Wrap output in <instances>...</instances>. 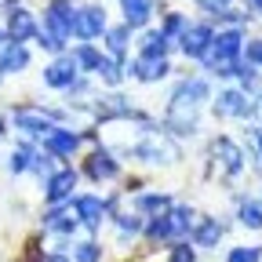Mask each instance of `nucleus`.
Wrapping results in <instances>:
<instances>
[{"label":"nucleus","mask_w":262,"mask_h":262,"mask_svg":"<svg viewBox=\"0 0 262 262\" xmlns=\"http://www.w3.org/2000/svg\"><path fill=\"white\" fill-rule=\"evenodd\" d=\"M248 120L262 127V91H258V95L251 98V106H248Z\"/></svg>","instance_id":"34"},{"label":"nucleus","mask_w":262,"mask_h":262,"mask_svg":"<svg viewBox=\"0 0 262 262\" xmlns=\"http://www.w3.org/2000/svg\"><path fill=\"white\" fill-rule=\"evenodd\" d=\"M244 62L255 66V70H262V40H248L244 44Z\"/></svg>","instance_id":"33"},{"label":"nucleus","mask_w":262,"mask_h":262,"mask_svg":"<svg viewBox=\"0 0 262 262\" xmlns=\"http://www.w3.org/2000/svg\"><path fill=\"white\" fill-rule=\"evenodd\" d=\"M11 120H15V127L22 131V135H29V139H44L48 131L55 127L51 120H62V113L44 110V106H18V110L11 113Z\"/></svg>","instance_id":"1"},{"label":"nucleus","mask_w":262,"mask_h":262,"mask_svg":"<svg viewBox=\"0 0 262 262\" xmlns=\"http://www.w3.org/2000/svg\"><path fill=\"white\" fill-rule=\"evenodd\" d=\"M171 208H175V204H171L168 193H139V196H135V211H139L142 219H157V215L171 211Z\"/></svg>","instance_id":"18"},{"label":"nucleus","mask_w":262,"mask_h":262,"mask_svg":"<svg viewBox=\"0 0 262 262\" xmlns=\"http://www.w3.org/2000/svg\"><path fill=\"white\" fill-rule=\"evenodd\" d=\"M237 219L248 229H262V201H255V196H241V201H237Z\"/></svg>","instance_id":"22"},{"label":"nucleus","mask_w":262,"mask_h":262,"mask_svg":"<svg viewBox=\"0 0 262 262\" xmlns=\"http://www.w3.org/2000/svg\"><path fill=\"white\" fill-rule=\"evenodd\" d=\"M77 226H80V219H77L73 201L70 204H58V208H51L44 215V233H55V237H70Z\"/></svg>","instance_id":"12"},{"label":"nucleus","mask_w":262,"mask_h":262,"mask_svg":"<svg viewBox=\"0 0 262 262\" xmlns=\"http://www.w3.org/2000/svg\"><path fill=\"white\" fill-rule=\"evenodd\" d=\"M222 241V222L219 219H196L193 233H189V244L193 248H215Z\"/></svg>","instance_id":"16"},{"label":"nucleus","mask_w":262,"mask_h":262,"mask_svg":"<svg viewBox=\"0 0 262 262\" xmlns=\"http://www.w3.org/2000/svg\"><path fill=\"white\" fill-rule=\"evenodd\" d=\"M237 80H241V91L244 95H258V73H255V66H241V73H237Z\"/></svg>","instance_id":"30"},{"label":"nucleus","mask_w":262,"mask_h":262,"mask_svg":"<svg viewBox=\"0 0 262 262\" xmlns=\"http://www.w3.org/2000/svg\"><path fill=\"white\" fill-rule=\"evenodd\" d=\"M168 48H171V40L164 37L160 29H146L142 33V44H139V55L142 58H168Z\"/></svg>","instance_id":"20"},{"label":"nucleus","mask_w":262,"mask_h":262,"mask_svg":"<svg viewBox=\"0 0 262 262\" xmlns=\"http://www.w3.org/2000/svg\"><path fill=\"white\" fill-rule=\"evenodd\" d=\"M44 262H73V258H66V255H48Z\"/></svg>","instance_id":"37"},{"label":"nucleus","mask_w":262,"mask_h":262,"mask_svg":"<svg viewBox=\"0 0 262 262\" xmlns=\"http://www.w3.org/2000/svg\"><path fill=\"white\" fill-rule=\"evenodd\" d=\"M189 29V22H186V15H179V11H168V15H164V26H160V33H164V37H182V33Z\"/></svg>","instance_id":"27"},{"label":"nucleus","mask_w":262,"mask_h":262,"mask_svg":"<svg viewBox=\"0 0 262 262\" xmlns=\"http://www.w3.org/2000/svg\"><path fill=\"white\" fill-rule=\"evenodd\" d=\"M73 208H77L80 226L98 229V226H102V219H106V211H110V201H102V196H95V193H84V196H77V201H73Z\"/></svg>","instance_id":"13"},{"label":"nucleus","mask_w":262,"mask_h":262,"mask_svg":"<svg viewBox=\"0 0 262 262\" xmlns=\"http://www.w3.org/2000/svg\"><path fill=\"white\" fill-rule=\"evenodd\" d=\"M168 262H196V248H193L189 241H175V244H171Z\"/></svg>","instance_id":"32"},{"label":"nucleus","mask_w":262,"mask_h":262,"mask_svg":"<svg viewBox=\"0 0 262 262\" xmlns=\"http://www.w3.org/2000/svg\"><path fill=\"white\" fill-rule=\"evenodd\" d=\"M73 18H77V4L73 0H51L44 8V29H51L58 40L73 37Z\"/></svg>","instance_id":"4"},{"label":"nucleus","mask_w":262,"mask_h":262,"mask_svg":"<svg viewBox=\"0 0 262 262\" xmlns=\"http://www.w3.org/2000/svg\"><path fill=\"white\" fill-rule=\"evenodd\" d=\"M127 40H131V29H127V26H113V29H106V51H110V58L124 62V55H127Z\"/></svg>","instance_id":"23"},{"label":"nucleus","mask_w":262,"mask_h":262,"mask_svg":"<svg viewBox=\"0 0 262 262\" xmlns=\"http://www.w3.org/2000/svg\"><path fill=\"white\" fill-rule=\"evenodd\" d=\"M102 258V248L95 241H84V244H73V262H98Z\"/></svg>","instance_id":"29"},{"label":"nucleus","mask_w":262,"mask_h":262,"mask_svg":"<svg viewBox=\"0 0 262 262\" xmlns=\"http://www.w3.org/2000/svg\"><path fill=\"white\" fill-rule=\"evenodd\" d=\"M37 15H33L29 8H8V26H4V33H8V40L11 44H26L29 37H37Z\"/></svg>","instance_id":"8"},{"label":"nucleus","mask_w":262,"mask_h":262,"mask_svg":"<svg viewBox=\"0 0 262 262\" xmlns=\"http://www.w3.org/2000/svg\"><path fill=\"white\" fill-rule=\"evenodd\" d=\"M251 139H255V149H258V157H262V127L251 131Z\"/></svg>","instance_id":"36"},{"label":"nucleus","mask_w":262,"mask_h":262,"mask_svg":"<svg viewBox=\"0 0 262 262\" xmlns=\"http://www.w3.org/2000/svg\"><path fill=\"white\" fill-rule=\"evenodd\" d=\"M226 262H262V248L248 244V248H229Z\"/></svg>","instance_id":"31"},{"label":"nucleus","mask_w":262,"mask_h":262,"mask_svg":"<svg viewBox=\"0 0 262 262\" xmlns=\"http://www.w3.org/2000/svg\"><path fill=\"white\" fill-rule=\"evenodd\" d=\"M211 40H215V29L208 26V22H193L182 37H179V48H182V55L186 58H193V62H204L208 58V51H211Z\"/></svg>","instance_id":"5"},{"label":"nucleus","mask_w":262,"mask_h":262,"mask_svg":"<svg viewBox=\"0 0 262 262\" xmlns=\"http://www.w3.org/2000/svg\"><path fill=\"white\" fill-rule=\"evenodd\" d=\"M211 160H215V168H219L222 175H241V171H244V164H248L244 149H241L233 139H226V135L211 142Z\"/></svg>","instance_id":"6"},{"label":"nucleus","mask_w":262,"mask_h":262,"mask_svg":"<svg viewBox=\"0 0 262 262\" xmlns=\"http://www.w3.org/2000/svg\"><path fill=\"white\" fill-rule=\"evenodd\" d=\"M40 146H44V153H51V157H73L77 149H80V135L73 127H51L48 135L40 139Z\"/></svg>","instance_id":"10"},{"label":"nucleus","mask_w":262,"mask_h":262,"mask_svg":"<svg viewBox=\"0 0 262 262\" xmlns=\"http://www.w3.org/2000/svg\"><path fill=\"white\" fill-rule=\"evenodd\" d=\"M77 80H80V70H77L73 55H55V62L44 66V84L55 91H70Z\"/></svg>","instance_id":"7"},{"label":"nucleus","mask_w":262,"mask_h":262,"mask_svg":"<svg viewBox=\"0 0 262 262\" xmlns=\"http://www.w3.org/2000/svg\"><path fill=\"white\" fill-rule=\"evenodd\" d=\"M124 8V26L127 29H142L153 18V0H120Z\"/></svg>","instance_id":"19"},{"label":"nucleus","mask_w":262,"mask_h":262,"mask_svg":"<svg viewBox=\"0 0 262 262\" xmlns=\"http://www.w3.org/2000/svg\"><path fill=\"white\" fill-rule=\"evenodd\" d=\"M196 4H201L204 11H211V15H222L229 4H233V0H196Z\"/></svg>","instance_id":"35"},{"label":"nucleus","mask_w":262,"mask_h":262,"mask_svg":"<svg viewBox=\"0 0 262 262\" xmlns=\"http://www.w3.org/2000/svg\"><path fill=\"white\" fill-rule=\"evenodd\" d=\"M248 4H251V8H255V11L262 15V0H248Z\"/></svg>","instance_id":"38"},{"label":"nucleus","mask_w":262,"mask_h":262,"mask_svg":"<svg viewBox=\"0 0 262 262\" xmlns=\"http://www.w3.org/2000/svg\"><path fill=\"white\" fill-rule=\"evenodd\" d=\"M124 73L127 77H135V80H142V84H157V80H164L171 73V66H168V58H135V62H127L124 66Z\"/></svg>","instance_id":"11"},{"label":"nucleus","mask_w":262,"mask_h":262,"mask_svg":"<svg viewBox=\"0 0 262 262\" xmlns=\"http://www.w3.org/2000/svg\"><path fill=\"white\" fill-rule=\"evenodd\" d=\"M4 131H8V127H4V120H0V135H4Z\"/></svg>","instance_id":"39"},{"label":"nucleus","mask_w":262,"mask_h":262,"mask_svg":"<svg viewBox=\"0 0 262 262\" xmlns=\"http://www.w3.org/2000/svg\"><path fill=\"white\" fill-rule=\"evenodd\" d=\"M33 157H37V149H33V146H18V149H11V157H8V171H11V175L29 171Z\"/></svg>","instance_id":"26"},{"label":"nucleus","mask_w":262,"mask_h":262,"mask_svg":"<svg viewBox=\"0 0 262 262\" xmlns=\"http://www.w3.org/2000/svg\"><path fill=\"white\" fill-rule=\"evenodd\" d=\"M117 171H120V164L113 160L110 149H98V153L88 157V175H91L95 182H110V179H117Z\"/></svg>","instance_id":"15"},{"label":"nucleus","mask_w":262,"mask_h":262,"mask_svg":"<svg viewBox=\"0 0 262 262\" xmlns=\"http://www.w3.org/2000/svg\"><path fill=\"white\" fill-rule=\"evenodd\" d=\"M106 8L98 4H77V18H73V37L77 40H95V37H106Z\"/></svg>","instance_id":"3"},{"label":"nucleus","mask_w":262,"mask_h":262,"mask_svg":"<svg viewBox=\"0 0 262 262\" xmlns=\"http://www.w3.org/2000/svg\"><path fill=\"white\" fill-rule=\"evenodd\" d=\"M26 66H29V51H26V44H4V48H0V77L22 73Z\"/></svg>","instance_id":"17"},{"label":"nucleus","mask_w":262,"mask_h":262,"mask_svg":"<svg viewBox=\"0 0 262 262\" xmlns=\"http://www.w3.org/2000/svg\"><path fill=\"white\" fill-rule=\"evenodd\" d=\"M248 106H251V98L241 88H226V91H219L211 110H215V117H248Z\"/></svg>","instance_id":"14"},{"label":"nucleus","mask_w":262,"mask_h":262,"mask_svg":"<svg viewBox=\"0 0 262 262\" xmlns=\"http://www.w3.org/2000/svg\"><path fill=\"white\" fill-rule=\"evenodd\" d=\"M73 62H77L80 73H95L98 62H102V55H98V48H91V44H77L73 48Z\"/></svg>","instance_id":"25"},{"label":"nucleus","mask_w":262,"mask_h":262,"mask_svg":"<svg viewBox=\"0 0 262 262\" xmlns=\"http://www.w3.org/2000/svg\"><path fill=\"white\" fill-rule=\"evenodd\" d=\"M98 80L102 84H110V88H120V80L127 77L124 73V62H117V58H110V55H102V62H98Z\"/></svg>","instance_id":"24"},{"label":"nucleus","mask_w":262,"mask_h":262,"mask_svg":"<svg viewBox=\"0 0 262 262\" xmlns=\"http://www.w3.org/2000/svg\"><path fill=\"white\" fill-rule=\"evenodd\" d=\"M73 189H77V171H73V168H58V171H55V175L44 182V201H48L51 208H58V204H70Z\"/></svg>","instance_id":"9"},{"label":"nucleus","mask_w":262,"mask_h":262,"mask_svg":"<svg viewBox=\"0 0 262 262\" xmlns=\"http://www.w3.org/2000/svg\"><path fill=\"white\" fill-rule=\"evenodd\" d=\"M244 58V29H219L211 51L204 58V66H219V62H241Z\"/></svg>","instance_id":"2"},{"label":"nucleus","mask_w":262,"mask_h":262,"mask_svg":"<svg viewBox=\"0 0 262 262\" xmlns=\"http://www.w3.org/2000/svg\"><path fill=\"white\" fill-rule=\"evenodd\" d=\"M33 40H37L44 51H51V55H66V40H58L55 33H51V29H44V26L37 29V37H33Z\"/></svg>","instance_id":"28"},{"label":"nucleus","mask_w":262,"mask_h":262,"mask_svg":"<svg viewBox=\"0 0 262 262\" xmlns=\"http://www.w3.org/2000/svg\"><path fill=\"white\" fill-rule=\"evenodd\" d=\"M175 91L179 95H186L193 106H204L208 98H211V84L204 80V77H193V80H182V84H175Z\"/></svg>","instance_id":"21"}]
</instances>
